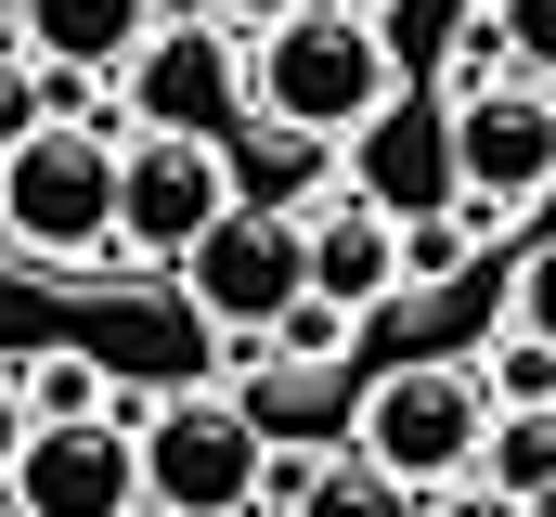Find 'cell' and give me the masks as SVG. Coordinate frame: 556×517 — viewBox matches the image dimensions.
<instances>
[{
	"label": "cell",
	"instance_id": "6da1fadb",
	"mask_svg": "<svg viewBox=\"0 0 556 517\" xmlns=\"http://www.w3.org/2000/svg\"><path fill=\"white\" fill-rule=\"evenodd\" d=\"M376 104H402V65H389V26H376L363 0H298V13L260 26V52H247V117L298 129V142H350Z\"/></svg>",
	"mask_w": 556,
	"mask_h": 517
},
{
	"label": "cell",
	"instance_id": "7a4b0ae2",
	"mask_svg": "<svg viewBox=\"0 0 556 517\" xmlns=\"http://www.w3.org/2000/svg\"><path fill=\"white\" fill-rule=\"evenodd\" d=\"M0 247L13 258H117V129L104 117H39L0 155Z\"/></svg>",
	"mask_w": 556,
	"mask_h": 517
},
{
	"label": "cell",
	"instance_id": "3957f363",
	"mask_svg": "<svg viewBox=\"0 0 556 517\" xmlns=\"http://www.w3.org/2000/svg\"><path fill=\"white\" fill-rule=\"evenodd\" d=\"M260 453L273 440L233 388H168L130 427V492L155 517H233V505H260Z\"/></svg>",
	"mask_w": 556,
	"mask_h": 517
},
{
	"label": "cell",
	"instance_id": "277c9868",
	"mask_svg": "<svg viewBox=\"0 0 556 517\" xmlns=\"http://www.w3.org/2000/svg\"><path fill=\"white\" fill-rule=\"evenodd\" d=\"M479 440H492V401L466 363H402V376L363 388V466L376 479H402V492H453V479H479Z\"/></svg>",
	"mask_w": 556,
	"mask_h": 517
},
{
	"label": "cell",
	"instance_id": "5b68a950",
	"mask_svg": "<svg viewBox=\"0 0 556 517\" xmlns=\"http://www.w3.org/2000/svg\"><path fill=\"white\" fill-rule=\"evenodd\" d=\"M440 129H453V194H466V220H518L531 181L556 168V91L518 78V65L479 78V91H453Z\"/></svg>",
	"mask_w": 556,
	"mask_h": 517
},
{
	"label": "cell",
	"instance_id": "8992f818",
	"mask_svg": "<svg viewBox=\"0 0 556 517\" xmlns=\"http://www.w3.org/2000/svg\"><path fill=\"white\" fill-rule=\"evenodd\" d=\"M130 104H142L155 142H207V155H233V142H247V52H233V26H220V13H194V26H142Z\"/></svg>",
	"mask_w": 556,
	"mask_h": 517
},
{
	"label": "cell",
	"instance_id": "52a82bcc",
	"mask_svg": "<svg viewBox=\"0 0 556 517\" xmlns=\"http://www.w3.org/2000/svg\"><path fill=\"white\" fill-rule=\"evenodd\" d=\"M168 272H181V298H194L220 337H273L285 311L311 298V285H298V207H220Z\"/></svg>",
	"mask_w": 556,
	"mask_h": 517
},
{
	"label": "cell",
	"instance_id": "ba28073f",
	"mask_svg": "<svg viewBox=\"0 0 556 517\" xmlns=\"http://www.w3.org/2000/svg\"><path fill=\"white\" fill-rule=\"evenodd\" d=\"M220 207H233V155H207V142H155V129L117 142V258H181Z\"/></svg>",
	"mask_w": 556,
	"mask_h": 517
},
{
	"label": "cell",
	"instance_id": "9c48e42d",
	"mask_svg": "<svg viewBox=\"0 0 556 517\" xmlns=\"http://www.w3.org/2000/svg\"><path fill=\"white\" fill-rule=\"evenodd\" d=\"M13 517H130V427L117 414H78V427H26L13 479H0Z\"/></svg>",
	"mask_w": 556,
	"mask_h": 517
},
{
	"label": "cell",
	"instance_id": "30bf717a",
	"mask_svg": "<svg viewBox=\"0 0 556 517\" xmlns=\"http://www.w3.org/2000/svg\"><path fill=\"white\" fill-rule=\"evenodd\" d=\"M350 194L376 220H440L453 207V129H440V104H376L350 129Z\"/></svg>",
	"mask_w": 556,
	"mask_h": 517
},
{
	"label": "cell",
	"instance_id": "8fae6325",
	"mask_svg": "<svg viewBox=\"0 0 556 517\" xmlns=\"http://www.w3.org/2000/svg\"><path fill=\"white\" fill-rule=\"evenodd\" d=\"M298 285H311L324 311H350V324H363V311L402 285V220H376L363 194H324V207L298 220Z\"/></svg>",
	"mask_w": 556,
	"mask_h": 517
},
{
	"label": "cell",
	"instance_id": "7c38bea8",
	"mask_svg": "<svg viewBox=\"0 0 556 517\" xmlns=\"http://www.w3.org/2000/svg\"><path fill=\"white\" fill-rule=\"evenodd\" d=\"M142 0H13V39L52 65V78H104V65H130L142 52Z\"/></svg>",
	"mask_w": 556,
	"mask_h": 517
},
{
	"label": "cell",
	"instance_id": "4fadbf2b",
	"mask_svg": "<svg viewBox=\"0 0 556 517\" xmlns=\"http://www.w3.org/2000/svg\"><path fill=\"white\" fill-rule=\"evenodd\" d=\"M285 517H427V505L402 492V479H376L363 453H337V466H311V492H298Z\"/></svg>",
	"mask_w": 556,
	"mask_h": 517
},
{
	"label": "cell",
	"instance_id": "5bb4252c",
	"mask_svg": "<svg viewBox=\"0 0 556 517\" xmlns=\"http://www.w3.org/2000/svg\"><path fill=\"white\" fill-rule=\"evenodd\" d=\"M13 401H26L39 427H78V414H104V363H78V350H39V363L13 376Z\"/></svg>",
	"mask_w": 556,
	"mask_h": 517
},
{
	"label": "cell",
	"instance_id": "9a60e30c",
	"mask_svg": "<svg viewBox=\"0 0 556 517\" xmlns=\"http://www.w3.org/2000/svg\"><path fill=\"white\" fill-rule=\"evenodd\" d=\"M466 376H479V401H492V414H518V401H556V350L505 337V350H492V363H466Z\"/></svg>",
	"mask_w": 556,
	"mask_h": 517
},
{
	"label": "cell",
	"instance_id": "2e32d148",
	"mask_svg": "<svg viewBox=\"0 0 556 517\" xmlns=\"http://www.w3.org/2000/svg\"><path fill=\"white\" fill-rule=\"evenodd\" d=\"M492 39H505V65H518V78H544V91H556V0H505V13H492Z\"/></svg>",
	"mask_w": 556,
	"mask_h": 517
},
{
	"label": "cell",
	"instance_id": "e0dca14e",
	"mask_svg": "<svg viewBox=\"0 0 556 517\" xmlns=\"http://www.w3.org/2000/svg\"><path fill=\"white\" fill-rule=\"evenodd\" d=\"M260 350H273V363H324V350H350V311H324V298H298V311H285V324L260 337Z\"/></svg>",
	"mask_w": 556,
	"mask_h": 517
},
{
	"label": "cell",
	"instance_id": "ac0fdd59",
	"mask_svg": "<svg viewBox=\"0 0 556 517\" xmlns=\"http://www.w3.org/2000/svg\"><path fill=\"white\" fill-rule=\"evenodd\" d=\"M466 272V234L453 220H402V285H453Z\"/></svg>",
	"mask_w": 556,
	"mask_h": 517
},
{
	"label": "cell",
	"instance_id": "d6986e66",
	"mask_svg": "<svg viewBox=\"0 0 556 517\" xmlns=\"http://www.w3.org/2000/svg\"><path fill=\"white\" fill-rule=\"evenodd\" d=\"M518 337H531V350H556V247L518 258Z\"/></svg>",
	"mask_w": 556,
	"mask_h": 517
},
{
	"label": "cell",
	"instance_id": "ffe728a7",
	"mask_svg": "<svg viewBox=\"0 0 556 517\" xmlns=\"http://www.w3.org/2000/svg\"><path fill=\"white\" fill-rule=\"evenodd\" d=\"M39 117H52V104H39V78H26V65H13V39H0V155H13Z\"/></svg>",
	"mask_w": 556,
	"mask_h": 517
},
{
	"label": "cell",
	"instance_id": "44dd1931",
	"mask_svg": "<svg viewBox=\"0 0 556 517\" xmlns=\"http://www.w3.org/2000/svg\"><path fill=\"white\" fill-rule=\"evenodd\" d=\"M427 517H544V505H518V492H492V479H453V492H427Z\"/></svg>",
	"mask_w": 556,
	"mask_h": 517
},
{
	"label": "cell",
	"instance_id": "7402d4cb",
	"mask_svg": "<svg viewBox=\"0 0 556 517\" xmlns=\"http://www.w3.org/2000/svg\"><path fill=\"white\" fill-rule=\"evenodd\" d=\"M13 453H26V401H13V376H0V479H13Z\"/></svg>",
	"mask_w": 556,
	"mask_h": 517
},
{
	"label": "cell",
	"instance_id": "603a6c76",
	"mask_svg": "<svg viewBox=\"0 0 556 517\" xmlns=\"http://www.w3.org/2000/svg\"><path fill=\"white\" fill-rule=\"evenodd\" d=\"M518 220H531V247H556V168L531 181V207H518Z\"/></svg>",
	"mask_w": 556,
	"mask_h": 517
},
{
	"label": "cell",
	"instance_id": "cb8c5ba5",
	"mask_svg": "<svg viewBox=\"0 0 556 517\" xmlns=\"http://www.w3.org/2000/svg\"><path fill=\"white\" fill-rule=\"evenodd\" d=\"M207 13H233V26H273V13H298V0H207Z\"/></svg>",
	"mask_w": 556,
	"mask_h": 517
},
{
	"label": "cell",
	"instance_id": "d4e9b609",
	"mask_svg": "<svg viewBox=\"0 0 556 517\" xmlns=\"http://www.w3.org/2000/svg\"><path fill=\"white\" fill-rule=\"evenodd\" d=\"M233 517H273V505H233Z\"/></svg>",
	"mask_w": 556,
	"mask_h": 517
},
{
	"label": "cell",
	"instance_id": "484cf974",
	"mask_svg": "<svg viewBox=\"0 0 556 517\" xmlns=\"http://www.w3.org/2000/svg\"><path fill=\"white\" fill-rule=\"evenodd\" d=\"M544 517H556V505H544Z\"/></svg>",
	"mask_w": 556,
	"mask_h": 517
}]
</instances>
